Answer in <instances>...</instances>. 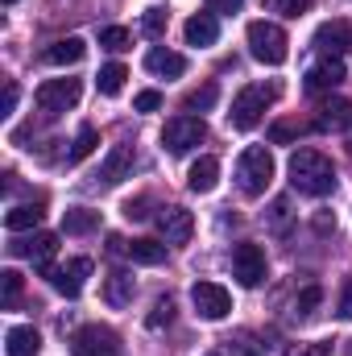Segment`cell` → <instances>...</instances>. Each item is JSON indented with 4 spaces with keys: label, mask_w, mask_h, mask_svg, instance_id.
Listing matches in <instances>:
<instances>
[{
    "label": "cell",
    "mask_w": 352,
    "mask_h": 356,
    "mask_svg": "<svg viewBox=\"0 0 352 356\" xmlns=\"http://www.w3.org/2000/svg\"><path fill=\"white\" fill-rule=\"evenodd\" d=\"M133 108H137V112H158V108H162V91H141V95L133 99Z\"/></svg>",
    "instance_id": "cell-39"
},
{
    "label": "cell",
    "mask_w": 352,
    "mask_h": 356,
    "mask_svg": "<svg viewBox=\"0 0 352 356\" xmlns=\"http://www.w3.org/2000/svg\"><path fill=\"white\" fill-rule=\"evenodd\" d=\"M4 4H17V0H4Z\"/></svg>",
    "instance_id": "cell-45"
},
{
    "label": "cell",
    "mask_w": 352,
    "mask_h": 356,
    "mask_svg": "<svg viewBox=\"0 0 352 356\" xmlns=\"http://www.w3.org/2000/svg\"><path fill=\"white\" fill-rule=\"evenodd\" d=\"M71 356H120V336L104 323H88L71 336Z\"/></svg>",
    "instance_id": "cell-7"
},
{
    "label": "cell",
    "mask_w": 352,
    "mask_h": 356,
    "mask_svg": "<svg viewBox=\"0 0 352 356\" xmlns=\"http://www.w3.org/2000/svg\"><path fill=\"white\" fill-rule=\"evenodd\" d=\"M145 67L154 71V75H166V79H178L182 71H186V58L175 54V50H166V46H154L150 54H145Z\"/></svg>",
    "instance_id": "cell-19"
},
{
    "label": "cell",
    "mask_w": 352,
    "mask_h": 356,
    "mask_svg": "<svg viewBox=\"0 0 352 356\" xmlns=\"http://www.w3.org/2000/svg\"><path fill=\"white\" fill-rule=\"evenodd\" d=\"M175 319V302L170 298H158V307H154V315H150V327H162V323H170Z\"/></svg>",
    "instance_id": "cell-37"
},
{
    "label": "cell",
    "mask_w": 352,
    "mask_h": 356,
    "mask_svg": "<svg viewBox=\"0 0 352 356\" xmlns=\"http://www.w3.org/2000/svg\"><path fill=\"white\" fill-rule=\"evenodd\" d=\"M269 182H273V158H269V149H265V145H249V149L237 158V186H241L249 199H257V195H265Z\"/></svg>",
    "instance_id": "cell-3"
},
{
    "label": "cell",
    "mask_w": 352,
    "mask_h": 356,
    "mask_svg": "<svg viewBox=\"0 0 352 356\" xmlns=\"http://www.w3.org/2000/svg\"><path fill=\"white\" fill-rule=\"evenodd\" d=\"M211 104H216V83H203V88L186 91V99H182V108H186V112H207Z\"/></svg>",
    "instance_id": "cell-27"
},
{
    "label": "cell",
    "mask_w": 352,
    "mask_h": 356,
    "mask_svg": "<svg viewBox=\"0 0 352 356\" xmlns=\"http://www.w3.org/2000/svg\"><path fill=\"white\" fill-rule=\"evenodd\" d=\"M8 253H17V257H29L33 261V269H50V261H54V253H58V236L54 232H33L29 241H13L8 245Z\"/></svg>",
    "instance_id": "cell-11"
},
{
    "label": "cell",
    "mask_w": 352,
    "mask_h": 356,
    "mask_svg": "<svg viewBox=\"0 0 352 356\" xmlns=\"http://www.w3.org/2000/svg\"><path fill=\"white\" fill-rule=\"evenodd\" d=\"M88 273H91V261H88V257H71L67 266H50V269H46L50 286H54L63 298H79V290H83Z\"/></svg>",
    "instance_id": "cell-9"
},
{
    "label": "cell",
    "mask_w": 352,
    "mask_h": 356,
    "mask_svg": "<svg viewBox=\"0 0 352 356\" xmlns=\"http://www.w3.org/2000/svg\"><path fill=\"white\" fill-rule=\"evenodd\" d=\"M340 319H352V277L344 282V290H340Z\"/></svg>",
    "instance_id": "cell-41"
},
{
    "label": "cell",
    "mask_w": 352,
    "mask_h": 356,
    "mask_svg": "<svg viewBox=\"0 0 352 356\" xmlns=\"http://www.w3.org/2000/svg\"><path fill=\"white\" fill-rule=\"evenodd\" d=\"M4 348H8V356H38V353H42V336H38L29 323H21V327H8V336H4Z\"/></svg>",
    "instance_id": "cell-20"
},
{
    "label": "cell",
    "mask_w": 352,
    "mask_h": 356,
    "mask_svg": "<svg viewBox=\"0 0 352 356\" xmlns=\"http://www.w3.org/2000/svg\"><path fill=\"white\" fill-rule=\"evenodd\" d=\"M319 302H323V290H319V286H307V290L294 298V319H311Z\"/></svg>",
    "instance_id": "cell-29"
},
{
    "label": "cell",
    "mask_w": 352,
    "mask_h": 356,
    "mask_svg": "<svg viewBox=\"0 0 352 356\" xmlns=\"http://www.w3.org/2000/svg\"><path fill=\"white\" fill-rule=\"evenodd\" d=\"M182 33H186L191 46H211V42L220 38V21H216V13H195V17L182 25Z\"/></svg>",
    "instance_id": "cell-18"
},
{
    "label": "cell",
    "mask_w": 352,
    "mask_h": 356,
    "mask_svg": "<svg viewBox=\"0 0 352 356\" xmlns=\"http://www.w3.org/2000/svg\"><path fill=\"white\" fill-rule=\"evenodd\" d=\"M216 182H220V162H216V158H199V162L191 166V175H186V186H191L195 195L216 191Z\"/></svg>",
    "instance_id": "cell-21"
},
{
    "label": "cell",
    "mask_w": 352,
    "mask_h": 356,
    "mask_svg": "<svg viewBox=\"0 0 352 356\" xmlns=\"http://www.w3.org/2000/svg\"><path fill=\"white\" fill-rule=\"evenodd\" d=\"M191 302H195V311H199L203 319H211V323L232 311V294H228L220 282H195V286H191Z\"/></svg>",
    "instance_id": "cell-8"
},
{
    "label": "cell",
    "mask_w": 352,
    "mask_h": 356,
    "mask_svg": "<svg viewBox=\"0 0 352 356\" xmlns=\"http://www.w3.org/2000/svg\"><path fill=\"white\" fill-rule=\"evenodd\" d=\"M125 79H129V67L125 63H108V67H99L95 88H99V95H120L125 91Z\"/></svg>",
    "instance_id": "cell-26"
},
{
    "label": "cell",
    "mask_w": 352,
    "mask_h": 356,
    "mask_svg": "<svg viewBox=\"0 0 352 356\" xmlns=\"http://www.w3.org/2000/svg\"><path fill=\"white\" fill-rule=\"evenodd\" d=\"M99 228V211H88V207H71L67 216H63V232H71V236H88Z\"/></svg>",
    "instance_id": "cell-25"
},
{
    "label": "cell",
    "mask_w": 352,
    "mask_h": 356,
    "mask_svg": "<svg viewBox=\"0 0 352 356\" xmlns=\"http://www.w3.org/2000/svg\"><path fill=\"white\" fill-rule=\"evenodd\" d=\"M42 203H21V207H13L8 216H4V228L8 232H25V228H38L42 224Z\"/></svg>",
    "instance_id": "cell-24"
},
{
    "label": "cell",
    "mask_w": 352,
    "mask_h": 356,
    "mask_svg": "<svg viewBox=\"0 0 352 356\" xmlns=\"http://www.w3.org/2000/svg\"><path fill=\"white\" fill-rule=\"evenodd\" d=\"M17 108V83H4V99H0V116H8Z\"/></svg>",
    "instance_id": "cell-40"
},
{
    "label": "cell",
    "mask_w": 352,
    "mask_h": 356,
    "mask_svg": "<svg viewBox=\"0 0 352 356\" xmlns=\"http://www.w3.org/2000/svg\"><path fill=\"white\" fill-rule=\"evenodd\" d=\"M95 141H99V137H95V129L83 124V129H79V137H75V145H71V154H67V162H83L91 149H95Z\"/></svg>",
    "instance_id": "cell-30"
},
{
    "label": "cell",
    "mask_w": 352,
    "mask_h": 356,
    "mask_svg": "<svg viewBox=\"0 0 352 356\" xmlns=\"http://www.w3.org/2000/svg\"><path fill=\"white\" fill-rule=\"evenodd\" d=\"M158 232L166 236V245H186L191 241V232H195V220H191V211L186 207H162L158 211Z\"/></svg>",
    "instance_id": "cell-14"
},
{
    "label": "cell",
    "mask_w": 352,
    "mask_h": 356,
    "mask_svg": "<svg viewBox=\"0 0 352 356\" xmlns=\"http://www.w3.org/2000/svg\"><path fill=\"white\" fill-rule=\"evenodd\" d=\"M220 356H262V353H257V344H249V336H241V340H224Z\"/></svg>",
    "instance_id": "cell-36"
},
{
    "label": "cell",
    "mask_w": 352,
    "mask_h": 356,
    "mask_svg": "<svg viewBox=\"0 0 352 356\" xmlns=\"http://www.w3.org/2000/svg\"><path fill=\"white\" fill-rule=\"evenodd\" d=\"M0 290H4V307H17V298H21V273L4 269L0 273Z\"/></svg>",
    "instance_id": "cell-31"
},
{
    "label": "cell",
    "mask_w": 352,
    "mask_h": 356,
    "mask_svg": "<svg viewBox=\"0 0 352 356\" xmlns=\"http://www.w3.org/2000/svg\"><path fill=\"white\" fill-rule=\"evenodd\" d=\"M79 79H46L42 88L33 91V104H38V112L46 116V120H54V116H63L67 108H75L79 104Z\"/></svg>",
    "instance_id": "cell-5"
},
{
    "label": "cell",
    "mask_w": 352,
    "mask_h": 356,
    "mask_svg": "<svg viewBox=\"0 0 352 356\" xmlns=\"http://www.w3.org/2000/svg\"><path fill=\"white\" fill-rule=\"evenodd\" d=\"M290 186L298 195H311V199H323L336 191V166L332 158H323L319 149H294L290 154Z\"/></svg>",
    "instance_id": "cell-1"
},
{
    "label": "cell",
    "mask_w": 352,
    "mask_h": 356,
    "mask_svg": "<svg viewBox=\"0 0 352 356\" xmlns=\"http://www.w3.org/2000/svg\"><path fill=\"white\" fill-rule=\"evenodd\" d=\"M344 83V63L340 58H323V63H315L311 71H307V79H303V88L307 91H336Z\"/></svg>",
    "instance_id": "cell-15"
},
{
    "label": "cell",
    "mask_w": 352,
    "mask_h": 356,
    "mask_svg": "<svg viewBox=\"0 0 352 356\" xmlns=\"http://www.w3.org/2000/svg\"><path fill=\"white\" fill-rule=\"evenodd\" d=\"M298 133H303V124H294V120H278V124L269 129V141H273V145H286V141H294Z\"/></svg>",
    "instance_id": "cell-33"
},
{
    "label": "cell",
    "mask_w": 352,
    "mask_h": 356,
    "mask_svg": "<svg viewBox=\"0 0 352 356\" xmlns=\"http://www.w3.org/2000/svg\"><path fill=\"white\" fill-rule=\"evenodd\" d=\"M232 277L241 286H249V290L265 282V253L257 245H237L232 249Z\"/></svg>",
    "instance_id": "cell-10"
},
{
    "label": "cell",
    "mask_w": 352,
    "mask_h": 356,
    "mask_svg": "<svg viewBox=\"0 0 352 356\" xmlns=\"http://www.w3.org/2000/svg\"><path fill=\"white\" fill-rule=\"evenodd\" d=\"M273 99H278V83H249V88L232 99V112H228L232 129H241V133L257 129L262 116H265V108H269Z\"/></svg>",
    "instance_id": "cell-2"
},
{
    "label": "cell",
    "mask_w": 352,
    "mask_h": 356,
    "mask_svg": "<svg viewBox=\"0 0 352 356\" xmlns=\"http://www.w3.org/2000/svg\"><path fill=\"white\" fill-rule=\"evenodd\" d=\"M249 54L265 63V67H282L286 54H290V42H286V29L273 25V21H253L249 25Z\"/></svg>",
    "instance_id": "cell-4"
},
{
    "label": "cell",
    "mask_w": 352,
    "mask_h": 356,
    "mask_svg": "<svg viewBox=\"0 0 352 356\" xmlns=\"http://www.w3.org/2000/svg\"><path fill=\"white\" fill-rule=\"evenodd\" d=\"M199 141H207V124H203V116H170L166 120V129H162V145L170 149V154H186V149H195Z\"/></svg>",
    "instance_id": "cell-6"
},
{
    "label": "cell",
    "mask_w": 352,
    "mask_h": 356,
    "mask_svg": "<svg viewBox=\"0 0 352 356\" xmlns=\"http://www.w3.org/2000/svg\"><path fill=\"white\" fill-rule=\"evenodd\" d=\"M349 46H352L349 21H323V25L315 29V50H319L323 58H340Z\"/></svg>",
    "instance_id": "cell-13"
},
{
    "label": "cell",
    "mask_w": 352,
    "mask_h": 356,
    "mask_svg": "<svg viewBox=\"0 0 352 356\" xmlns=\"http://www.w3.org/2000/svg\"><path fill=\"white\" fill-rule=\"evenodd\" d=\"M141 29H145L150 38H162V29H166V8H145Z\"/></svg>",
    "instance_id": "cell-32"
},
{
    "label": "cell",
    "mask_w": 352,
    "mask_h": 356,
    "mask_svg": "<svg viewBox=\"0 0 352 356\" xmlns=\"http://www.w3.org/2000/svg\"><path fill=\"white\" fill-rule=\"evenodd\" d=\"M349 356H352V340H349Z\"/></svg>",
    "instance_id": "cell-44"
},
{
    "label": "cell",
    "mask_w": 352,
    "mask_h": 356,
    "mask_svg": "<svg viewBox=\"0 0 352 356\" xmlns=\"http://www.w3.org/2000/svg\"><path fill=\"white\" fill-rule=\"evenodd\" d=\"M129 42H133V33H129L125 25H108V29L99 33V46H104V50H112V54L129 50Z\"/></svg>",
    "instance_id": "cell-28"
},
{
    "label": "cell",
    "mask_w": 352,
    "mask_h": 356,
    "mask_svg": "<svg viewBox=\"0 0 352 356\" xmlns=\"http://www.w3.org/2000/svg\"><path fill=\"white\" fill-rule=\"evenodd\" d=\"M269 8L282 13V17H303L311 8V0H269Z\"/></svg>",
    "instance_id": "cell-35"
},
{
    "label": "cell",
    "mask_w": 352,
    "mask_h": 356,
    "mask_svg": "<svg viewBox=\"0 0 352 356\" xmlns=\"http://www.w3.org/2000/svg\"><path fill=\"white\" fill-rule=\"evenodd\" d=\"M286 224H290V199H273V207H269V228H273V232H286Z\"/></svg>",
    "instance_id": "cell-34"
},
{
    "label": "cell",
    "mask_w": 352,
    "mask_h": 356,
    "mask_svg": "<svg viewBox=\"0 0 352 356\" xmlns=\"http://www.w3.org/2000/svg\"><path fill=\"white\" fill-rule=\"evenodd\" d=\"M83 54H88L83 38H58V42H50L42 50V63H50V67H75V63H83Z\"/></svg>",
    "instance_id": "cell-16"
},
{
    "label": "cell",
    "mask_w": 352,
    "mask_h": 356,
    "mask_svg": "<svg viewBox=\"0 0 352 356\" xmlns=\"http://www.w3.org/2000/svg\"><path fill=\"white\" fill-rule=\"evenodd\" d=\"M125 257L137 261V266H162L166 245H158V241H125Z\"/></svg>",
    "instance_id": "cell-23"
},
{
    "label": "cell",
    "mask_w": 352,
    "mask_h": 356,
    "mask_svg": "<svg viewBox=\"0 0 352 356\" xmlns=\"http://www.w3.org/2000/svg\"><path fill=\"white\" fill-rule=\"evenodd\" d=\"M133 290H137V282H133V273H125V269H116V273H108V286H104V298H108V307H129V302H133Z\"/></svg>",
    "instance_id": "cell-22"
},
{
    "label": "cell",
    "mask_w": 352,
    "mask_h": 356,
    "mask_svg": "<svg viewBox=\"0 0 352 356\" xmlns=\"http://www.w3.org/2000/svg\"><path fill=\"white\" fill-rule=\"evenodd\" d=\"M286 356H332V344H328V340H315V344H298V348H290Z\"/></svg>",
    "instance_id": "cell-38"
},
{
    "label": "cell",
    "mask_w": 352,
    "mask_h": 356,
    "mask_svg": "<svg viewBox=\"0 0 352 356\" xmlns=\"http://www.w3.org/2000/svg\"><path fill=\"white\" fill-rule=\"evenodd\" d=\"M207 4H211L216 13H241V4H245V0H207Z\"/></svg>",
    "instance_id": "cell-43"
},
{
    "label": "cell",
    "mask_w": 352,
    "mask_h": 356,
    "mask_svg": "<svg viewBox=\"0 0 352 356\" xmlns=\"http://www.w3.org/2000/svg\"><path fill=\"white\" fill-rule=\"evenodd\" d=\"M129 170H133V149L129 145H112V154L104 158V166H99V186H116L120 178H129Z\"/></svg>",
    "instance_id": "cell-17"
},
{
    "label": "cell",
    "mask_w": 352,
    "mask_h": 356,
    "mask_svg": "<svg viewBox=\"0 0 352 356\" xmlns=\"http://www.w3.org/2000/svg\"><path fill=\"white\" fill-rule=\"evenodd\" d=\"M125 216L129 220H145L150 211H145V199H137V203H125Z\"/></svg>",
    "instance_id": "cell-42"
},
{
    "label": "cell",
    "mask_w": 352,
    "mask_h": 356,
    "mask_svg": "<svg viewBox=\"0 0 352 356\" xmlns=\"http://www.w3.org/2000/svg\"><path fill=\"white\" fill-rule=\"evenodd\" d=\"M315 129H323V133H349L352 129V99H344V95H328V99L319 104Z\"/></svg>",
    "instance_id": "cell-12"
}]
</instances>
